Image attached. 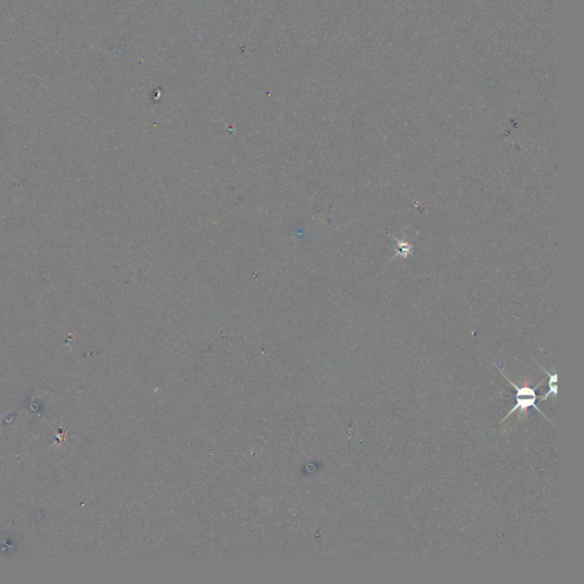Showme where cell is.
I'll list each match as a JSON object with an SVG mask.
<instances>
[{"instance_id":"cell-1","label":"cell","mask_w":584,"mask_h":584,"mask_svg":"<svg viewBox=\"0 0 584 584\" xmlns=\"http://www.w3.org/2000/svg\"><path fill=\"white\" fill-rule=\"evenodd\" d=\"M499 371L501 372L502 376L509 381L511 386L516 389L517 391L516 406L511 408L510 412L505 416V419L502 420V421H505L508 417H510L511 414L515 413V412L518 411V410H520V411H526L528 408H535L536 411L541 413L543 417L548 418L547 416L540 410V408H538V406H536L535 388H530V387L528 386H518V385H516V383L510 381V378L507 377L503 370L500 369Z\"/></svg>"},{"instance_id":"cell-2","label":"cell","mask_w":584,"mask_h":584,"mask_svg":"<svg viewBox=\"0 0 584 584\" xmlns=\"http://www.w3.org/2000/svg\"><path fill=\"white\" fill-rule=\"evenodd\" d=\"M545 371L548 373L547 370H545ZM548 376H549V387H550V389H549V391H548V394H545V396L542 397V400H545V398H548V397L550 396V395L557 396V391H558V388H557V381H558L557 373H553V375L548 373Z\"/></svg>"}]
</instances>
